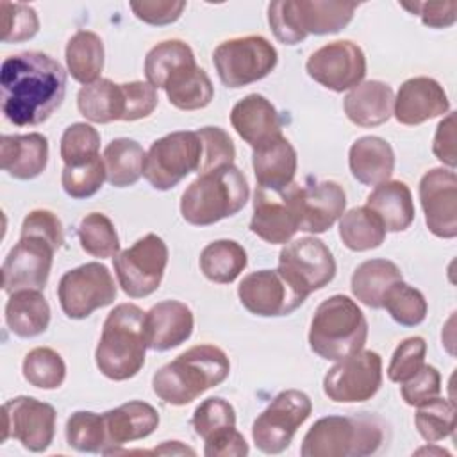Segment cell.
Segmentation results:
<instances>
[{
  "label": "cell",
  "instance_id": "obj_39",
  "mask_svg": "<svg viewBox=\"0 0 457 457\" xmlns=\"http://www.w3.org/2000/svg\"><path fill=\"white\" fill-rule=\"evenodd\" d=\"M195 54L191 46L180 39H166L157 43L145 57L146 82L155 89L162 87L166 80L182 66L195 64Z\"/></svg>",
  "mask_w": 457,
  "mask_h": 457
},
{
  "label": "cell",
  "instance_id": "obj_11",
  "mask_svg": "<svg viewBox=\"0 0 457 457\" xmlns=\"http://www.w3.org/2000/svg\"><path fill=\"white\" fill-rule=\"evenodd\" d=\"M311 412L312 402L303 391L286 389L278 393L253 421L252 439L255 446L264 453H282Z\"/></svg>",
  "mask_w": 457,
  "mask_h": 457
},
{
  "label": "cell",
  "instance_id": "obj_54",
  "mask_svg": "<svg viewBox=\"0 0 457 457\" xmlns=\"http://www.w3.org/2000/svg\"><path fill=\"white\" fill-rule=\"evenodd\" d=\"M412 14H418L423 25L432 29H446L452 27L457 20V2H414V4H402Z\"/></svg>",
  "mask_w": 457,
  "mask_h": 457
},
{
  "label": "cell",
  "instance_id": "obj_55",
  "mask_svg": "<svg viewBox=\"0 0 457 457\" xmlns=\"http://www.w3.org/2000/svg\"><path fill=\"white\" fill-rule=\"evenodd\" d=\"M20 234H37L50 239L57 248L64 243V232L61 220L48 209H34L30 211L23 223Z\"/></svg>",
  "mask_w": 457,
  "mask_h": 457
},
{
  "label": "cell",
  "instance_id": "obj_23",
  "mask_svg": "<svg viewBox=\"0 0 457 457\" xmlns=\"http://www.w3.org/2000/svg\"><path fill=\"white\" fill-rule=\"evenodd\" d=\"M193 327L191 309L179 300L159 302L145 314L146 345L154 352H166L186 343Z\"/></svg>",
  "mask_w": 457,
  "mask_h": 457
},
{
  "label": "cell",
  "instance_id": "obj_59",
  "mask_svg": "<svg viewBox=\"0 0 457 457\" xmlns=\"http://www.w3.org/2000/svg\"><path fill=\"white\" fill-rule=\"evenodd\" d=\"M416 453H437V455H450V453H448L446 450H443V448H428V446L416 450Z\"/></svg>",
  "mask_w": 457,
  "mask_h": 457
},
{
  "label": "cell",
  "instance_id": "obj_2",
  "mask_svg": "<svg viewBox=\"0 0 457 457\" xmlns=\"http://www.w3.org/2000/svg\"><path fill=\"white\" fill-rule=\"evenodd\" d=\"M230 373L227 353L214 345H196L159 368L152 377L154 393L170 405H186Z\"/></svg>",
  "mask_w": 457,
  "mask_h": 457
},
{
  "label": "cell",
  "instance_id": "obj_17",
  "mask_svg": "<svg viewBox=\"0 0 457 457\" xmlns=\"http://www.w3.org/2000/svg\"><path fill=\"white\" fill-rule=\"evenodd\" d=\"M4 434L20 441L30 452H45L55 436V409L32 396H16L4 403Z\"/></svg>",
  "mask_w": 457,
  "mask_h": 457
},
{
  "label": "cell",
  "instance_id": "obj_21",
  "mask_svg": "<svg viewBox=\"0 0 457 457\" xmlns=\"http://www.w3.org/2000/svg\"><path fill=\"white\" fill-rule=\"evenodd\" d=\"M250 230L271 245L291 241V237L298 232V221L287 187L282 191H270L257 186Z\"/></svg>",
  "mask_w": 457,
  "mask_h": 457
},
{
  "label": "cell",
  "instance_id": "obj_36",
  "mask_svg": "<svg viewBox=\"0 0 457 457\" xmlns=\"http://www.w3.org/2000/svg\"><path fill=\"white\" fill-rule=\"evenodd\" d=\"M200 270L211 282L230 284L246 268V250L234 239H218L200 252Z\"/></svg>",
  "mask_w": 457,
  "mask_h": 457
},
{
  "label": "cell",
  "instance_id": "obj_25",
  "mask_svg": "<svg viewBox=\"0 0 457 457\" xmlns=\"http://www.w3.org/2000/svg\"><path fill=\"white\" fill-rule=\"evenodd\" d=\"M48 162V139L39 132L11 134L0 139L2 170L20 180L41 175Z\"/></svg>",
  "mask_w": 457,
  "mask_h": 457
},
{
  "label": "cell",
  "instance_id": "obj_8",
  "mask_svg": "<svg viewBox=\"0 0 457 457\" xmlns=\"http://www.w3.org/2000/svg\"><path fill=\"white\" fill-rule=\"evenodd\" d=\"M202 141L196 130H177L152 143L145 155L143 177L154 189L168 191L184 177L200 171Z\"/></svg>",
  "mask_w": 457,
  "mask_h": 457
},
{
  "label": "cell",
  "instance_id": "obj_52",
  "mask_svg": "<svg viewBox=\"0 0 457 457\" xmlns=\"http://www.w3.org/2000/svg\"><path fill=\"white\" fill-rule=\"evenodd\" d=\"M121 86H123L125 100H127L123 121L143 120L155 111L159 98H157V91L152 84L134 80V82H125Z\"/></svg>",
  "mask_w": 457,
  "mask_h": 457
},
{
  "label": "cell",
  "instance_id": "obj_34",
  "mask_svg": "<svg viewBox=\"0 0 457 457\" xmlns=\"http://www.w3.org/2000/svg\"><path fill=\"white\" fill-rule=\"evenodd\" d=\"M396 280H402V271L393 261L370 259L355 268L350 287L361 303L371 309H382L384 295Z\"/></svg>",
  "mask_w": 457,
  "mask_h": 457
},
{
  "label": "cell",
  "instance_id": "obj_7",
  "mask_svg": "<svg viewBox=\"0 0 457 457\" xmlns=\"http://www.w3.org/2000/svg\"><path fill=\"white\" fill-rule=\"evenodd\" d=\"M357 4L328 0H277L268 5V23L284 45H296L309 34L325 36L345 29Z\"/></svg>",
  "mask_w": 457,
  "mask_h": 457
},
{
  "label": "cell",
  "instance_id": "obj_16",
  "mask_svg": "<svg viewBox=\"0 0 457 457\" xmlns=\"http://www.w3.org/2000/svg\"><path fill=\"white\" fill-rule=\"evenodd\" d=\"M287 193L296 214L298 230L321 234L327 232L345 212V189L334 180L289 184Z\"/></svg>",
  "mask_w": 457,
  "mask_h": 457
},
{
  "label": "cell",
  "instance_id": "obj_15",
  "mask_svg": "<svg viewBox=\"0 0 457 457\" xmlns=\"http://www.w3.org/2000/svg\"><path fill=\"white\" fill-rule=\"evenodd\" d=\"M55 250L59 248L43 236L20 234L2 264V289L7 295L20 289L41 291L48 282Z\"/></svg>",
  "mask_w": 457,
  "mask_h": 457
},
{
  "label": "cell",
  "instance_id": "obj_10",
  "mask_svg": "<svg viewBox=\"0 0 457 457\" xmlns=\"http://www.w3.org/2000/svg\"><path fill=\"white\" fill-rule=\"evenodd\" d=\"M277 271L300 296L307 298L336 277V261L321 239L305 236L286 243L278 253Z\"/></svg>",
  "mask_w": 457,
  "mask_h": 457
},
{
  "label": "cell",
  "instance_id": "obj_45",
  "mask_svg": "<svg viewBox=\"0 0 457 457\" xmlns=\"http://www.w3.org/2000/svg\"><path fill=\"white\" fill-rule=\"evenodd\" d=\"M59 150L64 166H80L98 155L100 134L89 123H73L62 132Z\"/></svg>",
  "mask_w": 457,
  "mask_h": 457
},
{
  "label": "cell",
  "instance_id": "obj_9",
  "mask_svg": "<svg viewBox=\"0 0 457 457\" xmlns=\"http://www.w3.org/2000/svg\"><path fill=\"white\" fill-rule=\"evenodd\" d=\"M278 61L275 46L262 36L232 37L220 43L212 64L227 87H243L268 77Z\"/></svg>",
  "mask_w": 457,
  "mask_h": 457
},
{
  "label": "cell",
  "instance_id": "obj_5",
  "mask_svg": "<svg viewBox=\"0 0 457 457\" xmlns=\"http://www.w3.org/2000/svg\"><path fill=\"white\" fill-rule=\"evenodd\" d=\"M368 339V321L346 295L323 300L311 320L309 346L327 361H341L361 352Z\"/></svg>",
  "mask_w": 457,
  "mask_h": 457
},
{
  "label": "cell",
  "instance_id": "obj_37",
  "mask_svg": "<svg viewBox=\"0 0 457 457\" xmlns=\"http://www.w3.org/2000/svg\"><path fill=\"white\" fill-rule=\"evenodd\" d=\"M68 73L80 84H91L100 79L104 70V43L91 30L75 32L66 45Z\"/></svg>",
  "mask_w": 457,
  "mask_h": 457
},
{
  "label": "cell",
  "instance_id": "obj_24",
  "mask_svg": "<svg viewBox=\"0 0 457 457\" xmlns=\"http://www.w3.org/2000/svg\"><path fill=\"white\" fill-rule=\"evenodd\" d=\"M230 123L237 136L253 150L282 134V123L275 105L259 93L246 95L232 107Z\"/></svg>",
  "mask_w": 457,
  "mask_h": 457
},
{
  "label": "cell",
  "instance_id": "obj_32",
  "mask_svg": "<svg viewBox=\"0 0 457 457\" xmlns=\"http://www.w3.org/2000/svg\"><path fill=\"white\" fill-rule=\"evenodd\" d=\"M79 112L93 123H111L125 118L127 100L121 84L98 79L80 87L77 95Z\"/></svg>",
  "mask_w": 457,
  "mask_h": 457
},
{
  "label": "cell",
  "instance_id": "obj_29",
  "mask_svg": "<svg viewBox=\"0 0 457 457\" xmlns=\"http://www.w3.org/2000/svg\"><path fill=\"white\" fill-rule=\"evenodd\" d=\"M348 166L355 180L364 186H378L393 175L395 152L378 136H362L350 146Z\"/></svg>",
  "mask_w": 457,
  "mask_h": 457
},
{
  "label": "cell",
  "instance_id": "obj_44",
  "mask_svg": "<svg viewBox=\"0 0 457 457\" xmlns=\"http://www.w3.org/2000/svg\"><path fill=\"white\" fill-rule=\"evenodd\" d=\"M66 441L77 452L98 453L107 448L104 416L91 411H77L66 421Z\"/></svg>",
  "mask_w": 457,
  "mask_h": 457
},
{
  "label": "cell",
  "instance_id": "obj_3",
  "mask_svg": "<svg viewBox=\"0 0 457 457\" xmlns=\"http://www.w3.org/2000/svg\"><path fill=\"white\" fill-rule=\"evenodd\" d=\"M145 311L136 303H120L105 318L95 350L100 373L121 382L136 377L146 357Z\"/></svg>",
  "mask_w": 457,
  "mask_h": 457
},
{
  "label": "cell",
  "instance_id": "obj_28",
  "mask_svg": "<svg viewBox=\"0 0 457 457\" xmlns=\"http://www.w3.org/2000/svg\"><path fill=\"white\" fill-rule=\"evenodd\" d=\"M395 95L382 80H366L350 89L343 100L346 118L357 127H377L393 114Z\"/></svg>",
  "mask_w": 457,
  "mask_h": 457
},
{
  "label": "cell",
  "instance_id": "obj_51",
  "mask_svg": "<svg viewBox=\"0 0 457 457\" xmlns=\"http://www.w3.org/2000/svg\"><path fill=\"white\" fill-rule=\"evenodd\" d=\"M400 393H402V398L407 405L418 407L420 403L439 396V393H441V375L434 366L423 364L421 370L414 377H411L409 380H405L402 384Z\"/></svg>",
  "mask_w": 457,
  "mask_h": 457
},
{
  "label": "cell",
  "instance_id": "obj_58",
  "mask_svg": "<svg viewBox=\"0 0 457 457\" xmlns=\"http://www.w3.org/2000/svg\"><path fill=\"white\" fill-rule=\"evenodd\" d=\"M155 453H195V450H191V448H187V446H182L179 441H164L159 448H155L154 450Z\"/></svg>",
  "mask_w": 457,
  "mask_h": 457
},
{
  "label": "cell",
  "instance_id": "obj_20",
  "mask_svg": "<svg viewBox=\"0 0 457 457\" xmlns=\"http://www.w3.org/2000/svg\"><path fill=\"white\" fill-rule=\"evenodd\" d=\"M420 202L428 230L443 239L457 236V177L453 170L432 168L420 180Z\"/></svg>",
  "mask_w": 457,
  "mask_h": 457
},
{
  "label": "cell",
  "instance_id": "obj_57",
  "mask_svg": "<svg viewBox=\"0 0 457 457\" xmlns=\"http://www.w3.org/2000/svg\"><path fill=\"white\" fill-rule=\"evenodd\" d=\"M432 152L443 164L448 166V170L455 168V112H450L439 121L432 143Z\"/></svg>",
  "mask_w": 457,
  "mask_h": 457
},
{
  "label": "cell",
  "instance_id": "obj_38",
  "mask_svg": "<svg viewBox=\"0 0 457 457\" xmlns=\"http://www.w3.org/2000/svg\"><path fill=\"white\" fill-rule=\"evenodd\" d=\"M339 237L353 252L378 248L386 239V228L380 220L364 205L343 212L339 220Z\"/></svg>",
  "mask_w": 457,
  "mask_h": 457
},
{
  "label": "cell",
  "instance_id": "obj_46",
  "mask_svg": "<svg viewBox=\"0 0 457 457\" xmlns=\"http://www.w3.org/2000/svg\"><path fill=\"white\" fill-rule=\"evenodd\" d=\"M105 179V164L100 155L80 166H64L61 173L64 193L75 200L93 196Z\"/></svg>",
  "mask_w": 457,
  "mask_h": 457
},
{
  "label": "cell",
  "instance_id": "obj_42",
  "mask_svg": "<svg viewBox=\"0 0 457 457\" xmlns=\"http://www.w3.org/2000/svg\"><path fill=\"white\" fill-rule=\"evenodd\" d=\"M414 425L427 443H437L455 430V405L446 398H432L418 405Z\"/></svg>",
  "mask_w": 457,
  "mask_h": 457
},
{
  "label": "cell",
  "instance_id": "obj_22",
  "mask_svg": "<svg viewBox=\"0 0 457 457\" xmlns=\"http://www.w3.org/2000/svg\"><path fill=\"white\" fill-rule=\"evenodd\" d=\"M450 109L443 86L430 77L407 79L395 98L393 114L402 125H421Z\"/></svg>",
  "mask_w": 457,
  "mask_h": 457
},
{
  "label": "cell",
  "instance_id": "obj_47",
  "mask_svg": "<svg viewBox=\"0 0 457 457\" xmlns=\"http://www.w3.org/2000/svg\"><path fill=\"white\" fill-rule=\"evenodd\" d=\"M2 41L21 43L32 39L39 30L37 12L20 2H2Z\"/></svg>",
  "mask_w": 457,
  "mask_h": 457
},
{
  "label": "cell",
  "instance_id": "obj_19",
  "mask_svg": "<svg viewBox=\"0 0 457 457\" xmlns=\"http://www.w3.org/2000/svg\"><path fill=\"white\" fill-rule=\"evenodd\" d=\"M237 296L248 312L262 318L287 316L305 302L277 270H259L243 277Z\"/></svg>",
  "mask_w": 457,
  "mask_h": 457
},
{
  "label": "cell",
  "instance_id": "obj_27",
  "mask_svg": "<svg viewBox=\"0 0 457 457\" xmlns=\"http://www.w3.org/2000/svg\"><path fill=\"white\" fill-rule=\"evenodd\" d=\"M252 166L259 187L270 191H282L293 184L298 157L295 146L280 134L270 143L253 150Z\"/></svg>",
  "mask_w": 457,
  "mask_h": 457
},
{
  "label": "cell",
  "instance_id": "obj_50",
  "mask_svg": "<svg viewBox=\"0 0 457 457\" xmlns=\"http://www.w3.org/2000/svg\"><path fill=\"white\" fill-rule=\"evenodd\" d=\"M202 141V164L198 173L228 166L234 162L236 148L230 136L220 127H202L196 130Z\"/></svg>",
  "mask_w": 457,
  "mask_h": 457
},
{
  "label": "cell",
  "instance_id": "obj_12",
  "mask_svg": "<svg viewBox=\"0 0 457 457\" xmlns=\"http://www.w3.org/2000/svg\"><path fill=\"white\" fill-rule=\"evenodd\" d=\"M112 259L123 293L130 298H145L161 286L168 264V246L157 234H146Z\"/></svg>",
  "mask_w": 457,
  "mask_h": 457
},
{
  "label": "cell",
  "instance_id": "obj_26",
  "mask_svg": "<svg viewBox=\"0 0 457 457\" xmlns=\"http://www.w3.org/2000/svg\"><path fill=\"white\" fill-rule=\"evenodd\" d=\"M102 416L109 446L104 450V453H109L125 443L148 437L159 425V412L155 407L141 400L121 403L120 407L111 409Z\"/></svg>",
  "mask_w": 457,
  "mask_h": 457
},
{
  "label": "cell",
  "instance_id": "obj_41",
  "mask_svg": "<svg viewBox=\"0 0 457 457\" xmlns=\"http://www.w3.org/2000/svg\"><path fill=\"white\" fill-rule=\"evenodd\" d=\"M382 307L403 327H416L427 316V300L423 293L403 280H396L384 295Z\"/></svg>",
  "mask_w": 457,
  "mask_h": 457
},
{
  "label": "cell",
  "instance_id": "obj_40",
  "mask_svg": "<svg viewBox=\"0 0 457 457\" xmlns=\"http://www.w3.org/2000/svg\"><path fill=\"white\" fill-rule=\"evenodd\" d=\"M21 370L25 380L39 389H57L66 378V364L62 357L48 346L32 348L25 355Z\"/></svg>",
  "mask_w": 457,
  "mask_h": 457
},
{
  "label": "cell",
  "instance_id": "obj_48",
  "mask_svg": "<svg viewBox=\"0 0 457 457\" xmlns=\"http://www.w3.org/2000/svg\"><path fill=\"white\" fill-rule=\"evenodd\" d=\"M191 425L195 432L205 441L209 436L223 428L236 427V411L227 400L220 396H211L195 409Z\"/></svg>",
  "mask_w": 457,
  "mask_h": 457
},
{
  "label": "cell",
  "instance_id": "obj_56",
  "mask_svg": "<svg viewBox=\"0 0 457 457\" xmlns=\"http://www.w3.org/2000/svg\"><path fill=\"white\" fill-rule=\"evenodd\" d=\"M248 452V443L236 427H228L209 436L204 446V453L207 457H245Z\"/></svg>",
  "mask_w": 457,
  "mask_h": 457
},
{
  "label": "cell",
  "instance_id": "obj_35",
  "mask_svg": "<svg viewBox=\"0 0 457 457\" xmlns=\"http://www.w3.org/2000/svg\"><path fill=\"white\" fill-rule=\"evenodd\" d=\"M143 146L129 137L112 139L104 150V164L107 182L114 187H129L143 175L145 164Z\"/></svg>",
  "mask_w": 457,
  "mask_h": 457
},
{
  "label": "cell",
  "instance_id": "obj_53",
  "mask_svg": "<svg viewBox=\"0 0 457 457\" xmlns=\"http://www.w3.org/2000/svg\"><path fill=\"white\" fill-rule=\"evenodd\" d=\"M130 9L137 20L148 25H170L177 21L186 9V2L173 0H145L130 2Z\"/></svg>",
  "mask_w": 457,
  "mask_h": 457
},
{
  "label": "cell",
  "instance_id": "obj_18",
  "mask_svg": "<svg viewBox=\"0 0 457 457\" xmlns=\"http://www.w3.org/2000/svg\"><path fill=\"white\" fill-rule=\"evenodd\" d=\"M307 75L323 87L343 93L362 82L366 57L359 45L343 39L314 50L305 62Z\"/></svg>",
  "mask_w": 457,
  "mask_h": 457
},
{
  "label": "cell",
  "instance_id": "obj_6",
  "mask_svg": "<svg viewBox=\"0 0 457 457\" xmlns=\"http://www.w3.org/2000/svg\"><path fill=\"white\" fill-rule=\"evenodd\" d=\"M384 441L382 423L366 414L320 418L303 436L302 457H364Z\"/></svg>",
  "mask_w": 457,
  "mask_h": 457
},
{
  "label": "cell",
  "instance_id": "obj_14",
  "mask_svg": "<svg viewBox=\"0 0 457 457\" xmlns=\"http://www.w3.org/2000/svg\"><path fill=\"white\" fill-rule=\"evenodd\" d=\"M382 386V357L371 350L337 361L323 377V393L337 403L366 402Z\"/></svg>",
  "mask_w": 457,
  "mask_h": 457
},
{
  "label": "cell",
  "instance_id": "obj_43",
  "mask_svg": "<svg viewBox=\"0 0 457 457\" xmlns=\"http://www.w3.org/2000/svg\"><path fill=\"white\" fill-rule=\"evenodd\" d=\"M79 241L86 253L93 257H114L120 252V239L114 223L102 212H89L79 225Z\"/></svg>",
  "mask_w": 457,
  "mask_h": 457
},
{
  "label": "cell",
  "instance_id": "obj_1",
  "mask_svg": "<svg viewBox=\"0 0 457 457\" xmlns=\"http://www.w3.org/2000/svg\"><path fill=\"white\" fill-rule=\"evenodd\" d=\"M0 91L4 116L16 127H34L61 107L66 71L43 52L12 54L2 62Z\"/></svg>",
  "mask_w": 457,
  "mask_h": 457
},
{
  "label": "cell",
  "instance_id": "obj_30",
  "mask_svg": "<svg viewBox=\"0 0 457 457\" xmlns=\"http://www.w3.org/2000/svg\"><path fill=\"white\" fill-rule=\"evenodd\" d=\"M366 207L380 220L386 232H403L414 221L411 189L402 180H386L368 195Z\"/></svg>",
  "mask_w": 457,
  "mask_h": 457
},
{
  "label": "cell",
  "instance_id": "obj_33",
  "mask_svg": "<svg viewBox=\"0 0 457 457\" xmlns=\"http://www.w3.org/2000/svg\"><path fill=\"white\" fill-rule=\"evenodd\" d=\"M171 105L180 111H196L207 107L214 98V86L209 75L195 64L182 66L164 84Z\"/></svg>",
  "mask_w": 457,
  "mask_h": 457
},
{
  "label": "cell",
  "instance_id": "obj_31",
  "mask_svg": "<svg viewBox=\"0 0 457 457\" xmlns=\"http://www.w3.org/2000/svg\"><path fill=\"white\" fill-rule=\"evenodd\" d=\"M5 323L18 337H36L48 328L50 305L41 291L20 289L9 295Z\"/></svg>",
  "mask_w": 457,
  "mask_h": 457
},
{
  "label": "cell",
  "instance_id": "obj_4",
  "mask_svg": "<svg viewBox=\"0 0 457 457\" xmlns=\"http://www.w3.org/2000/svg\"><path fill=\"white\" fill-rule=\"evenodd\" d=\"M250 187L245 173L234 166H221L200 173L180 198L182 218L195 227L214 225L237 214L248 202Z\"/></svg>",
  "mask_w": 457,
  "mask_h": 457
},
{
  "label": "cell",
  "instance_id": "obj_13",
  "mask_svg": "<svg viewBox=\"0 0 457 457\" xmlns=\"http://www.w3.org/2000/svg\"><path fill=\"white\" fill-rule=\"evenodd\" d=\"M116 293L111 271L100 262H86L66 271L57 286L61 309L71 320H84L93 311L111 305Z\"/></svg>",
  "mask_w": 457,
  "mask_h": 457
},
{
  "label": "cell",
  "instance_id": "obj_49",
  "mask_svg": "<svg viewBox=\"0 0 457 457\" xmlns=\"http://www.w3.org/2000/svg\"><path fill=\"white\" fill-rule=\"evenodd\" d=\"M427 343L420 336H412L403 339L391 355V362L387 366V378L396 384H403L411 377H414L421 366L425 364Z\"/></svg>",
  "mask_w": 457,
  "mask_h": 457
}]
</instances>
